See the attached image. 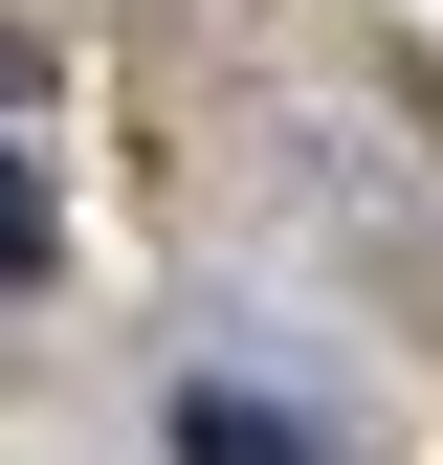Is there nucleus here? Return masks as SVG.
<instances>
[{"label":"nucleus","mask_w":443,"mask_h":465,"mask_svg":"<svg viewBox=\"0 0 443 465\" xmlns=\"http://www.w3.org/2000/svg\"><path fill=\"white\" fill-rule=\"evenodd\" d=\"M178 465H332V443H310L266 377H178Z\"/></svg>","instance_id":"1"},{"label":"nucleus","mask_w":443,"mask_h":465,"mask_svg":"<svg viewBox=\"0 0 443 465\" xmlns=\"http://www.w3.org/2000/svg\"><path fill=\"white\" fill-rule=\"evenodd\" d=\"M0 288H44V178L0 155Z\"/></svg>","instance_id":"2"}]
</instances>
